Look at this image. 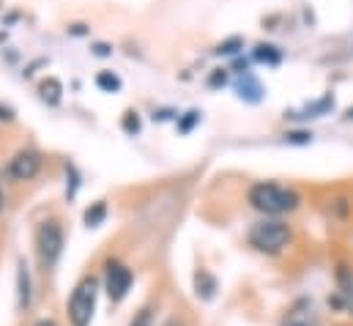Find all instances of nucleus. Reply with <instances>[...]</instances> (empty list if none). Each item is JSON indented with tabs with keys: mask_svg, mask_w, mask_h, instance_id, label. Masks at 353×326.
<instances>
[{
	"mask_svg": "<svg viewBox=\"0 0 353 326\" xmlns=\"http://www.w3.org/2000/svg\"><path fill=\"white\" fill-rule=\"evenodd\" d=\"M247 200L255 211H261L265 217H282V214H290V211L299 209L301 195L296 189L274 184V181H258V184L250 186Z\"/></svg>",
	"mask_w": 353,
	"mask_h": 326,
	"instance_id": "obj_1",
	"label": "nucleus"
},
{
	"mask_svg": "<svg viewBox=\"0 0 353 326\" xmlns=\"http://www.w3.org/2000/svg\"><path fill=\"white\" fill-rule=\"evenodd\" d=\"M247 242H250L252 249H258L261 255L274 258V255H282L288 249V245L293 242V231L282 220H261V222H255L250 228Z\"/></svg>",
	"mask_w": 353,
	"mask_h": 326,
	"instance_id": "obj_2",
	"label": "nucleus"
},
{
	"mask_svg": "<svg viewBox=\"0 0 353 326\" xmlns=\"http://www.w3.org/2000/svg\"><path fill=\"white\" fill-rule=\"evenodd\" d=\"M63 225L58 220H44L36 231V255H39V266L44 271H52L55 263L61 260V252H63Z\"/></svg>",
	"mask_w": 353,
	"mask_h": 326,
	"instance_id": "obj_3",
	"label": "nucleus"
},
{
	"mask_svg": "<svg viewBox=\"0 0 353 326\" xmlns=\"http://www.w3.org/2000/svg\"><path fill=\"white\" fill-rule=\"evenodd\" d=\"M96 296H99V280L83 277L69 299V321L72 326H90L96 313Z\"/></svg>",
	"mask_w": 353,
	"mask_h": 326,
	"instance_id": "obj_4",
	"label": "nucleus"
},
{
	"mask_svg": "<svg viewBox=\"0 0 353 326\" xmlns=\"http://www.w3.org/2000/svg\"><path fill=\"white\" fill-rule=\"evenodd\" d=\"M132 282H134L132 269H126V266H123V263H118V260H110V263H107L104 291H107L110 302H123V299H126V294H129V288H132Z\"/></svg>",
	"mask_w": 353,
	"mask_h": 326,
	"instance_id": "obj_5",
	"label": "nucleus"
},
{
	"mask_svg": "<svg viewBox=\"0 0 353 326\" xmlns=\"http://www.w3.org/2000/svg\"><path fill=\"white\" fill-rule=\"evenodd\" d=\"M279 326H321V313L310 296H301L285 310Z\"/></svg>",
	"mask_w": 353,
	"mask_h": 326,
	"instance_id": "obj_6",
	"label": "nucleus"
},
{
	"mask_svg": "<svg viewBox=\"0 0 353 326\" xmlns=\"http://www.w3.org/2000/svg\"><path fill=\"white\" fill-rule=\"evenodd\" d=\"M39 170H41V154L39 151H30V148L17 151L11 157V162H8V175L14 181H30V178L39 175Z\"/></svg>",
	"mask_w": 353,
	"mask_h": 326,
	"instance_id": "obj_7",
	"label": "nucleus"
},
{
	"mask_svg": "<svg viewBox=\"0 0 353 326\" xmlns=\"http://www.w3.org/2000/svg\"><path fill=\"white\" fill-rule=\"evenodd\" d=\"M334 282H337V296L345 305V313L353 316V269L348 263H337L334 269Z\"/></svg>",
	"mask_w": 353,
	"mask_h": 326,
	"instance_id": "obj_8",
	"label": "nucleus"
},
{
	"mask_svg": "<svg viewBox=\"0 0 353 326\" xmlns=\"http://www.w3.org/2000/svg\"><path fill=\"white\" fill-rule=\"evenodd\" d=\"M33 302V291H30V271H28V263L19 260L17 263V310L25 313Z\"/></svg>",
	"mask_w": 353,
	"mask_h": 326,
	"instance_id": "obj_9",
	"label": "nucleus"
},
{
	"mask_svg": "<svg viewBox=\"0 0 353 326\" xmlns=\"http://www.w3.org/2000/svg\"><path fill=\"white\" fill-rule=\"evenodd\" d=\"M236 90H239L241 99H247V102H252V104H258L265 93L261 80H258L252 72H241V77H239V82H236Z\"/></svg>",
	"mask_w": 353,
	"mask_h": 326,
	"instance_id": "obj_10",
	"label": "nucleus"
},
{
	"mask_svg": "<svg viewBox=\"0 0 353 326\" xmlns=\"http://www.w3.org/2000/svg\"><path fill=\"white\" fill-rule=\"evenodd\" d=\"M334 107V96H321L318 102H312V104H307L304 110H296V113H288V118H296V121H301V118H321V115H326L329 110Z\"/></svg>",
	"mask_w": 353,
	"mask_h": 326,
	"instance_id": "obj_11",
	"label": "nucleus"
},
{
	"mask_svg": "<svg viewBox=\"0 0 353 326\" xmlns=\"http://www.w3.org/2000/svg\"><path fill=\"white\" fill-rule=\"evenodd\" d=\"M216 288H219V285H216V277L208 274L205 269H200V271L194 274V291H197L200 299H214Z\"/></svg>",
	"mask_w": 353,
	"mask_h": 326,
	"instance_id": "obj_12",
	"label": "nucleus"
},
{
	"mask_svg": "<svg viewBox=\"0 0 353 326\" xmlns=\"http://www.w3.org/2000/svg\"><path fill=\"white\" fill-rule=\"evenodd\" d=\"M39 93H41V99L47 102V104H58L61 102V93H63V85L55 80V77H47V80L39 85Z\"/></svg>",
	"mask_w": 353,
	"mask_h": 326,
	"instance_id": "obj_13",
	"label": "nucleus"
},
{
	"mask_svg": "<svg viewBox=\"0 0 353 326\" xmlns=\"http://www.w3.org/2000/svg\"><path fill=\"white\" fill-rule=\"evenodd\" d=\"M255 61L268 64V66H276V64L282 61V52H279L274 44H258V47H255Z\"/></svg>",
	"mask_w": 353,
	"mask_h": 326,
	"instance_id": "obj_14",
	"label": "nucleus"
},
{
	"mask_svg": "<svg viewBox=\"0 0 353 326\" xmlns=\"http://www.w3.org/2000/svg\"><path fill=\"white\" fill-rule=\"evenodd\" d=\"M104 220H107V203L104 200H96L90 209H85V225L88 228H99Z\"/></svg>",
	"mask_w": 353,
	"mask_h": 326,
	"instance_id": "obj_15",
	"label": "nucleus"
},
{
	"mask_svg": "<svg viewBox=\"0 0 353 326\" xmlns=\"http://www.w3.org/2000/svg\"><path fill=\"white\" fill-rule=\"evenodd\" d=\"M96 85H99L101 90L112 93V90H118V88H121V80H118V75H112V72H101V75L96 77Z\"/></svg>",
	"mask_w": 353,
	"mask_h": 326,
	"instance_id": "obj_16",
	"label": "nucleus"
},
{
	"mask_svg": "<svg viewBox=\"0 0 353 326\" xmlns=\"http://www.w3.org/2000/svg\"><path fill=\"white\" fill-rule=\"evenodd\" d=\"M239 50H244V39H239V36H233V39H228V41H222L216 47L219 55H236Z\"/></svg>",
	"mask_w": 353,
	"mask_h": 326,
	"instance_id": "obj_17",
	"label": "nucleus"
},
{
	"mask_svg": "<svg viewBox=\"0 0 353 326\" xmlns=\"http://www.w3.org/2000/svg\"><path fill=\"white\" fill-rule=\"evenodd\" d=\"M310 140H312V135L304 132V129H296V132H288L285 135V143H290V146H307Z\"/></svg>",
	"mask_w": 353,
	"mask_h": 326,
	"instance_id": "obj_18",
	"label": "nucleus"
},
{
	"mask_svg": "<svg viewBox=\"0 0 353 326\" xmlns=\"http://www.w3.org/2000/svg\"><path fill=\"white\" fill-rule=\"evenodd\" d=\"M197 121H200V113H197V110H189V113L181 118V124H178V132H183V135H186V132H192V126H194Z\"/></svg>",
	"mask_w": 353,
	"mask_h": 326,
	"instance_id": "obj_19",
	"label": "nucleus"
},
{
	"mask_svg": "<svg viewBox=\"0 0 353 326\" xmlns=\"http://www.w3.org/2000/svg\"><path fill=\"white\" fill-rule=\"evenodd\" d=\"M123 132H126V135H137V132H140V118H137V113L129 110V113L123 115Z\"/></svg>",
	"mask_w": 353,
	"mask_h": 326,
	"instance_id": "obj_20",
	"label": "nucleus"
},
{
	"mask_svg": "<svg viewBox=\"0 0 353 326\" xmlns=\"http://www.w3.org/2000/svg\"><path fill=\"white\" fill-rule=\"evenodd\" d=\"M129 326H154V316H151V310H148V307H143V310L132 318V324Z\"/></svg>",
	"mask_w": 353,
	"mask_h": 326,
	"instance_id": "obj_21",
	"label": "nucleus"
},
{
	"mask_svg": "<svg viewBox=\"0 0 353 326\" xmlns=\"http://www.w3.org/2000/svg\"><path fill=\"white\" fill-rule=\"evenodd\" d=\"M225 82H228V72H225V69H216V72L211 75L208 85H211V88H219V85H225Z\"/></svg>",
	"mask_w": 353,
	"mask_h": 326,
	"instance_id": "obj_22",
	"label": "nucleus"
},
{
	"mask_svg": "<svg viewBox=\"0 0 353 326\" xmlns=\"http://www.w3.org/2000/svg\"><path fill=\"white\" fill-rule=\"evenodd\" d=\"M93 52H96V55H110V47H107V44H96Z\"/></svg>",
	"mask_w": 353,
	"mask_h": 326,
	"instance_id": "obj_23",
	"label": "nucleus"
},
{
	"mask_svg": "<svg viewBox=\"0 0 353 326\" xmlns=\"http://www.w3.org/2000/svg\"><path fill=\"white\" fill-rule=\"evenodd\" d=\"M11 118H14V113L8 107H0V121H11Z\"/></svg>",
	"mask_w": 353,
	"mask_h": 326,
	"instance_id": "obj_24",
	"label": "nucleus"
},
{
	"mask_svg": "<svg viewBox=\"0 0 353 326\" xmlns=\"http://www.w3.org/2000/svg\"><path fill=\"white\" fill-rule=\"evenodd\" d=\"M33 326H58V324H55L52 318H41V321H36Z\"/></svg>",
	"mask_w": 353,
	"mask_h": 326,
	"instance_id": "obj_25",
	"label": "nucleus"
},
{
	"mask_svg": "<svg viewBox=\"0 0 353 326\" xmlns=\"http://www.w3.org/2000/svg\"><path fill=\"white\" fill-rule=\"evenodd\" d=\"M6 209V195H3V184H0V211Z\"/></svg>",
	"mask_w": 353,
	"mask_h": 326,
	"instance_id": "obj_26",
	"label": "nucleus"
},
{
	"mask_svg": "<svg viewBox=\"0 0 353 326\" xmlns=\"http://www.w3.org/2000/svg\"><path fill=\"white\" fill-rule=\"evenodd\" d=\"M165 326H181V324H178V321H173V318H170V321H165Z\"/></svg>",
	"mask_w": 353,
	"mask_h": 326,
	"instance_id": "obj_27",
	"label": "nucleus"
}]
</instances>
